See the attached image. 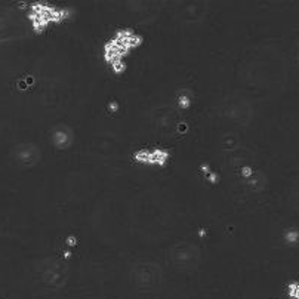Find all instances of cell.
<instances>
[{
  "mask_svg": "<svg viewBox=\"0 0 299 299\" xmlns=\"http://www.w3.org/2000/svg\"><path fill=\"white\" fill-rule=\"evenodd\" d=\"M68 18V11L61 7H54L49 5H33L30 19L34 28H46L50 24L61 22Z\"/></svg>",
  "mask_w": 299,
  "mask_h": 299,
  "instance_id": "obj_2",
  "label": "cell"
},
{
  "mask_svg": "<svg viewBox=\"0 0 299 299\" xmlns=\"http://www.w3.org/2000/svg\"><path fill=\"white\" fill-rule=\"evenodd\" d=\"M142 43L141 36H138L133 30L123 28L118 30L111 40L104 45V59L111 65L116 74H122L126 70L124 58L130 54V50L138 47Z\"/></svg>",
  "mask_w": 299,
  "mask_h": 299,
  "instance_id": "obj_1",
  "label": "cell"
}]
</instances>
